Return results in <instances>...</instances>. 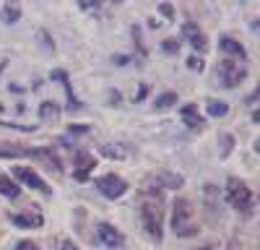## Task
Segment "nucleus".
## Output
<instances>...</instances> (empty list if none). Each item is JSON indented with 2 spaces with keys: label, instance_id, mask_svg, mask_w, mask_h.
Here are the masks:
<instances>
[{
  "label": "nucleus",
  "instance_id": "1",
  "mask_svg": "<svg viewBox=\"0 0 260 250\" xmlns=\"http://www.w3.org/2000/svg\"><path fill=\"white\" fill-rule=\"evenodd\" d=\"M172 232L177 237H190L198 232V227L192 224V206L185 198H175L172 203Z\"/></svg>",
  "mask_w": 260,
  "mask_h": 250
},
{
  "label": "nucleus",
  "instance_id": "2",
  "mask_svg": "<svg viewBox=\"0 0 260 250\" xmlns=\"http://www.w3.org/2000/svg\"><path fill=\"white\" fill-rule=\"evenodd\" d=\"M226 198L229 203L237 208L240 214H252V206H255V198H252V191H250V185L240 177H229L226 180Z\"/></svg>",
  "mask_w": 260,
  "mask_h": 250
},
{
  "label": "nucleus",
  "instance_id": "3",
  "mask_svg": "<svg viewBox=\"0 0 260 250\" xmlns=\"http://www.w3.org/2000/svg\"><path fill=\"white\" fill-rule=\"evenodd\" d=\"M141 222L146 227V232L154 237V240H161V229H164V208L156 198H146L143 206H141Z\"/></svg>",
  "mask_w": 260,
  "mask_h": 250
},
{
  "label": "nucleus",
  "instance_id": "4",
  "mask_svg": "<svg viewBox=\"0 0 260 250\" xmlns=\"http://www.w3.org/2000/svg\"><path fill=\"white\" fill-rule=\"evenodd\" d=\"M216 73H219V83H221L224 89H234V86H240V83L245 81V76H247V66H245L242 60H232V57H226V60L219 63Z\"/></svg>",
  "mask_w": 260,
  "mask_h": 250
},
{
  "label": "nucleus",
  "instance_id": "5",
  "mask_svg": "<svg viewBox=\"0 0 260 250\" xmlns=\"http://www.w3.org/2000/svg\"><path fill=\"white\" fill-rule=\"evenodd\" d=\"M96 188H99V193L104 196V198H120V196H125V191H127V182L120 177V175H104V177H99L96 180Z\"/></svg>",
  "mask_w": 260,
  "mask_h": 250
},
{
  "label": "nucleus",
  "instance_id": "6",
  "mask_svg": "<svg viewBox=\"0 0 260 250\" xmlns=\"http://www.w3.org/2000/svg\"><path fill=\"white\" fill-rule=\"evenodd\" d=\"M13 177H16L21 185L31 188V191H39V193L50 196V185H47L45 180H42L34 170H29V167H13Z\"/></svg>",
  "mask_w": 260,
  "mask_h": 250
},
{
  "label": "nucleus",
  "instance_id": "7",
  "mask_svg": "<svg viewBox=\"0 0 260 250\" xmlns=\"http://www.w3.org/2000/svg\"><path fill=\"white\" fill-rule=\"evenodd\" d=\"M182 34H185L187 45H190L192 50H198V52H206V50H208V39H206V34L201 32V26L195 24V21H187V24H182Z\"/></svg>",
  "mask_w": 260,
  "mask_h": 250
},
{
  "label": "nucleus",
  "instance_id": "8",
  "mask_svg": "<svg viewBox=\"0 0 260 250\" xmlns=\"http://www.w3.org/2000/svg\"><path fill=\"white\" fill-rule=\"evenodd\" d=\"M73 162H76V167H78L73 177H76L78 182H86V180H89V175H91V170H94V164H96L94 157H91L89 151H81V149H78V151L73 154Z\"/></svg>",
  "mask_w": 260,
  "mask_h": 250
},
{
  "label": "nucleus",
  "instance_id": "9",
  "mask_svg": "<svg viewBox=\"0 0 260 250\" xmlns=\"http://www.w3.org/2000/svg\"><path fill=\"white\" fill-rule=\"evenodd\" d=\"M96 229H99V240H102L107 247H122V245H125V237H122V232H120L117 227L102 222Z\"/></svg>",
  "mask_w": 260,
  "mask_h": 250
},
{
  "label": "nucleus",
  "instance_id": "10",
  "mask_svg": "<svg viewBox=\"0 0 260 250\" xmlns=\"http://www.w3.org/2000/svg\"><path fill=\"white\" fill-rule=\"evenodd\" d=\"M219 45H221V50L232 57V60H247V50L240 45V42H237V39H232V37H221V42H219Z\"/></svg>",
  "mask_w": 260,
  "mask_h": 250
},
{
  "label": "nucleus",
  "instance_id": "11",
  "mask_svg": "<svg viewBox=\"0 0 260 250\" xmlns=\"http://www.w3.org/2000/svg\"><path fill=\"white\" fill-rule=\"evenodd\" d=\"M11 222L16 224V227H29V229H34V227H42V214H13L11 216Z\"/></svg>",
  "mask_w": 260,
  "mask_h": 250
},
{
  "label": "nucleus",
  "instance_id": "12",
  "mask_svg": "<svg viewBox=\"0 0 260 250\" xmlns=\"http://www.w3.org/2000/svg\"><path fill=\"white\" fill-rule=\"evenodd\" d=\"M159 188H172V191H177V188H182V177L175 175V172H161L154 177Z\"/></svg>",
  "mask_w": 260,
  "mask_h": 250
},
{
  "label": "nucleus",
  "instance_id": "13",
  "mask_svg": "<svg viewBox=\"0 0 260 250\" xmlns=\"http://www.w3.org/2000/svg\"><path fill=\"white\" fill-rule=\"evenodd\" d=\"M182 120L190 125V128H201L203 125V117L198 115V107H195V104H185L182 107Z\"/></svg>",
  "mask_w": 260,
  "mask_h": 250
},
{
  "label": "nucleus",
  "instance_id": "14",
  "mask_svg": "<svg viewBox=\"0 0 260 250\" xmlns=\"http://www.w3.org/2000/svg\"><path fill=\"white\" fill-rule=\"evenodd\" d=\"M0 193H3L6 198H18V196H21V188H18L11 177L0 175Z\"/></svg>",
  "mask_w": 260,
  "mask_h": 250
},
{
  "label": "nucleus",
  "instance_id": "15",
  "mask_svg": "<svg viewBox=\"0 0 260 250\" xmlns=\"http://www.w3.org/2000/svg\"><path fill=\"white\" fill-rule=\"evenodd\" d=\"M0 157H6V159L31 157V149H21V146H13V143H3V146H0Z\"/></svg>",
  "mask_w": 260,
  "mask_h": 250
},
{
  "label": "nucleus",
  "instance_id": "16",
  "mask_svg": "<svg viewBox=\"0 0 260 250\" xmlns=\"http://www.w3.org/2000/svg\"><path fill=\"white\" fill-rule=\"evenodd\" d=\"M102 157H110V159H125L127 151H125V146H117V143H104L102 149H99Z\"/></svg>",
  "mask_w": 260,
  "mask_h": 250
},
{
  "label": "nucleus",
  "instance_id": "17",
  "mask_svg": "<svg viewBox=\"0 0 260 250\" xmlns=\"http://www.w3.org/2000/svg\"><path fill=\"white\" fill-rule=\"evenodd\" d=\"M206 112H208L211 117H224V115L229 112V104H224V102H219V99H208V102H206Z\"/></svg>",
  "mask_w": 260,
  "mask_h": 250
},
{
  "label": "nucleus",
  "instance_id": "18",
  "mask_svg": "<svg viewBox=\"0 0 260 250\" xmlns=\"http://www.w3.org/2000/svg\"><path fill=\"white\" fill-rule=\"evenodd\" d=\"M0 13H3V21H6L8 26L16 24V21L21 18V11H18L16 6H3V8H0Z\"/></svg>",
  "mask_w": 260,
  "mask_h": 250
},
{
  "label": "nucleus",
  "instance_id": "19",
  "mask_svg": "<svg viewBox=\"0 0 260 250\" xmlns=\"http://www.w3.org/2000/svg\"><path fill=\"white\" fill-rule=\"evenodd\" d=\"M175 102H177V94H175V91H167V94L156 97L154 107H156V110H164V107H172V104H175Z\"/></svg>",
  "mask_w": 260,
  "mask_h": 250
},
{
  "label": "nucleus",
  "instance_id": "20",
  "mask_svg": "<svg viewBox=\"0 0 260 250\" xmlns=\"http://www.w3.org/2000/svg\"><path fill=\"white\" fill-rule=\"evenodd\" d=\"M60 112V104H55V102H42L39 104V115L42 117H55Z\"/></svg>",
  "mask_w": 260,
  "mask_h": 250
},
{
  "label": "nucleus",
  "instance_id": "21",
  "mask_svg": "<svg viewBox=\"0 0 260 250\" xmlns=\"http://www.w3.org/2000/svg\"><path fill=\"white\" fill-rule=\"evenodd\" d=\"M221 159H226L229 154H232V149H234V136H229V133H221Z\"/></svg>",
  "mask_w": 260,
  "mask_h": 250
},
{
  "label": "nucleus",
  "instance_id": "22",
  "mask_svg": "<svg viewBox=\"0 0 260 250\" xmlns=\"http://www.w3.org/2000/svg\"><path fill=\"white\" fill-rule=\"evenodd\" d=\"M161 50H164L167 55H177V52H180V42L169 37V39H164V42H161Z\"/></svg>",
  "mask_w": 260,
  "mask_h": 250
},
{
  "label": "nucleus",
  "instance_id": "23",
  "mask_svg": "<svg viewBox=\"0 0 260 250\" xmlns=\"http://www.w3.org/2000/svg\"><path fill=\"white\" fill-rule=\"evenodd\" d=\"M16 250H39V245H37L34 240H21V242L16 245Z\"/></svg>",
  "mask_w": 260,
  "mask_h": 250
},
{
  "label": "nucleus",
  "instance_id": "24",
  "mask_svg": "<svg viewBox=\"0 0 260 250\" xmlns=\"http://www.w3.org/2000/svg\"><path fill=\"white\" fill-rule=\"evenodd\" d=\"M187 66L192 68V71H203V60L195 55V57H187Z\"/></svg>",
  "mask_w": 260,
  "mask_h": 250
},
{
  "label": "nucleus",
  "instance_id": "25",
  "mask_svg": "<svg viewBox=\"0 0 260 250\" xmlns=\"http://www.w3.org/2000/svg\"><path fill=\"white\" fill-rule=\"evenodd\" d=\"M159 11H161L167 18H172V16H175V6H169V3H161V6H159Z\"/></svg>",
  "mask_w": 260,
  "mask_h": 250
},
{
  "label": "nucleus",
  "instance_id": "26",
  "mask_svg": "<svg viewBox=\"0 0 260 250\" xmlns=\"http://www.w3.org/2000/svg\"><path fill=\"white\" fill-rule=\"evenodd\" d=\"M50 78H52V81H65V78H68V73H65V71H52Z\"/></svg>",
  "mask_w": 260,
  "mask_h": 250
},
{
  "label": "nucleus",
  "instance_id": "27",
  "mask_svg": "<svg viewBox=\"0 0 260 250\" xmlns=\"http://www.w3.org/2000/svg\"><path fill=\"white\" fill-rule=\"evenodd\" d=\"M146 94H148V86H146V83H141V89H138V94H136V102H141Z\"/></svg>",
  "mask_w": 260,
  "mask_h": 250
},
{
  "label": "nucleus",
  "instance_id": "28",
  "mask_svg": "<svg viewBox=\"0 0 260 250\" xmlns=\"http://www.w3.org/2000/svg\"><path fill=\"white\" fill-rule=\"evenodd\" d=\"M71 133H89V125H73Z\"/></svg>",
  "mask_w": 260,
  "mask_h": 250
},
{
  "label": "nucleus",
  "instance_id": "29",
  "mask_svg": "<svg viewBox=\"0 0 260 250\" xmlns=\"http://www.w3.org/2000/svg\"><path fill=\"white\" fill-rule=\"evenodd\" d=\"M60 250H76V245L71 240H60Z\"/></svg>",
  "mask_w": 260,
  "mask_h": 250
},
{
  "label": "nucleus",
  "instance_id": "30",
  "mask_svg": "<svg viewBox=\"0 0 260 250\" xmlns=\"http://www.w3.org/2000/svg\"><path fill=\"white\" fill-rule=\"evenodd\" d=\"M198 250H206V247H198Z\"/></svg>",
  "mask_w": 260,
  "mask_h": 250
}]
</instances>
